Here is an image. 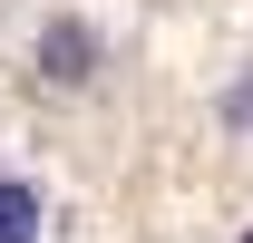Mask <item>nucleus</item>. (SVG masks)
Segmentation results:
<instances>
[{
  "label": "nucleus",
  "instance_id": "1",
  "mask_svg": "<svg viewBox=\"0 0 253 243\" xmlns=\"http://www.w3.org/2000/svg\"><path fill=\"white\" fill-rule=\"evenodd\" d=\"M88 68H97V30H88V20H49V30H39V78L78 88Z\"/></svg>",
  "mask_w": 253,
  "mask_h": 243
},
{
  "label": "nucleus",
  "instance_id": "2",
  "mask_svg": "<svg viewBox=\"0 0 253 243\" xmlns=\"http://www.w3.org/2000/svg\"><path fill=\"white\" fill-rule=\"evenodd\" d=\"M49 234V195L30 175H0V243H39Z\"/></svg>",
  "mask_w": 253,
  "mask_h": 243
},
{
  "label": "nucleus",
  "instance_id": "3",
  "mask_svg": "<svg viewBox=\"0 0 253 243\" xmlns=\"http://www.w3.org/2000/svg\"><path fill=\"white\" fill-rule=\"evenodd\" d=\"M244 243H253V234H244Z\"/></svg>",
  "mask_w": 253,
  "mask_h": 243
}]
</instances>
